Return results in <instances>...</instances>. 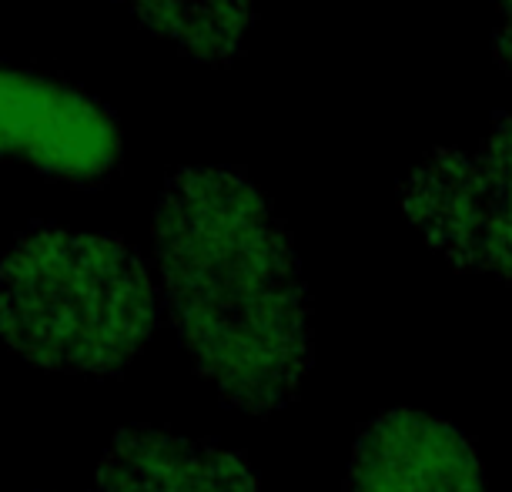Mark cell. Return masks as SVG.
<instances>
[{"label":"cell","instance_id":"5b68a950","mask_svg":"<svg viewBox=\"0 0 512 492\" xmlns=\"http://www.w3.org/2000/svg\"><path fill=\"white\" fill-rule=\"evenodd\" d=\"M352 492H486L476 449L446 419L392 409L359 432Z\"/></svg>","mask_w":512,"mask_h":492},{"label":"cell","instance_id":"6da1fadb","mask_svg":"<svg viewBox=\"0 0 512 492\" xmlns=\"http://www.w3.org/2000/svg\"><path fill=\"white\" fill-rule=\"evenodd\" d=\"M154 252L171 325L221 399L255 416L292 402L312 362L305 285L245 171H175L154 208Z\"/></svg>","mask_w":512,"mask_h":492},{"label":"cell","instance_id":"8992f818","mask_svg":"<svg viewBox=\"0 0 512 492\" xmlns=\"http://www.w3.org/2000/svg\"><path fill=\"white\" fill-rule=\"evenodd\" d=\"M94 492H262L245 456L148 426L121 429L101 456Z\"/></svg>","mask_w":512,"mask_h":492},{"label":"cell","instance_id":"7a4b0ae2","mask_svg":"<svg viewBox=\"0 0 512 492\" xmlns=\"http://www.w3.org/2000/svg\"><path fill=\"white\" fill-rule=\"evenodd\" d=\"M154 322L148 265L114 235L34 225L0 262V342L41 369L114 375Z\"/></svg>","mask_w":512,"mask_h":492},{"label":"cell","instance_id":"ba28073f","mask_svg":"<svg viewBox=\"0 0 512 492\" xmlns=\"http://www.w3.org/2000/svg\"><path fill=\"white\" fill-rule=\"evenodd\" d=\"M496 4V34H492V54L499 67L512 77V0H492Z\"/></svg>","mask_w":512,"mask_h":492},{"label":"cell","instance_id":"52a82bcc","mask_svg":"<svg viewBox=\"0 0 512 492\" xmlns=\"http://www.w3.org/2000/svg\"><path fill=\"white\" fill-rule=\"evenodd\" d=\"M164 41L201 64H231L255 17V0H121Z\"/></svg>","mask_w":512,"mask_h":492},{"label":"cell","instance_id":"3957f363","mask_svg":"<svg viewBox=\"0 0 512 492\" xmlns=\"http://www.w3.org/2000/svg\"><path fill=\"white\" fill-rule=\"evenodd\" d=\"M399 201L436 252L512 282V111H496L476 148H436L402 181Z\"/></svg>","mask_w":512,"mask_h":492},{"label":"cell","instance_id":"277c9868","mask_svg":"<svg viewBox=\"0 0 512 492\" xmlns=\"http://www.w3.org/2000/svg\"><path fill=\"white\" fill-rule=\"evenodd\" d=\"M121 158V128L101 101L57 77L0 67V161L47 178L101 181Z\"/></svg>","mask_w":512,"mask_h":492}]
</instances>
